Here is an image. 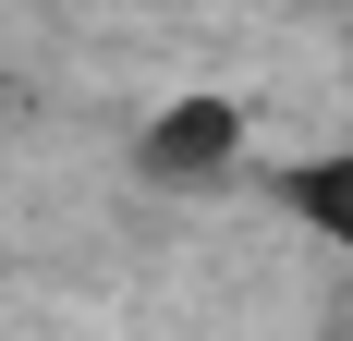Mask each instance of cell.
Masks as SVG:
<instances>
[{"label": "cell", "instance_id": "obj_1", "mask_svg": "<svg viewBox=\"0 0 353 341\" xmlns=\"http://www.w3.org/2000/svg\"><path fill=\"white\" fill-rule=\"evenodd\" d=\"M232 146H244V110L232 98H171L146 122V170L159 183H208V170H232Z\"/></svg>", "mask_w": 353, "mask_h": 341}, {"label": "cell", "instance_id": "obj_2", "mask_svg": "<svg viewBox=\"0 0 353 341\" xmlns=\"http://www.w3.org/2000/svg\"><path fill=\"white\" fill-rule=\"evenodd\" d=\"M292 195V220H305V232H329V244H353V146H329V159H305L281 183Z\"/></svg>", "mask_w": 353, "mask_h": 341}]
</instances>
